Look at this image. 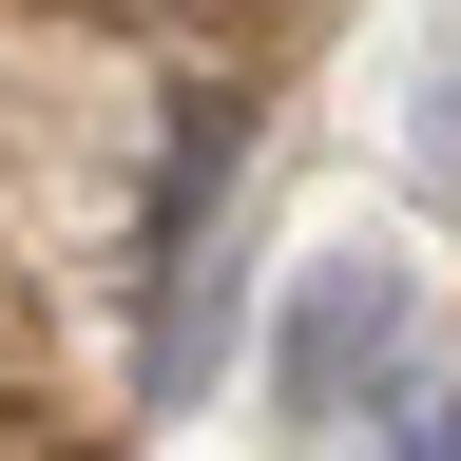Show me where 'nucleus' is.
I'll use <instances>...</instances> for the list:
<instances>
[{"mask_svg":"<svg viewBox=\"0 0 461 461\" xmlns=\"http://www.w3.org/2000/svg\"><path fill=\"white\" fill-rule=\"evenodd\" d=\"M269 403L308 442H346L366 403H403V250H308V288H288V346H269Z\"/></svg>","mask_w":461,"mask_h":461,"instance_id":"f257e3e1","label":"nucleus"},{"mask_svg":"<svg viewBox=\"0 0 461 461\" xmlns=\"http://www.w3.org/2000/svg\"><path fill=\"white\" fill-rule=\"evenodd\" d=\"M250 173V96H173V154H154V212H135V269H154V327H173V288H193V230L212 193Z\"/></svg>","mask_w":461,"mask_h":461,"instance_id":"f03ea898","label":"nucleus"}]
</instances>
